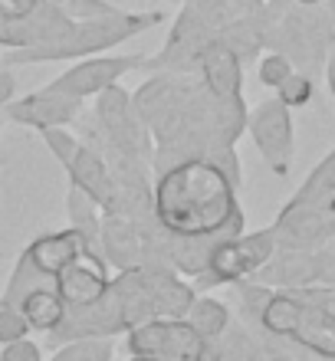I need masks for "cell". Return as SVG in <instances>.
<instances>
[{"instance_id": "cell-31", "label": "cell", "mask_w": 335, "mask_h": 361, "mask_svg": "<svg viewBox=\"0 0 335 361\" xmlns=\"http://www.w3.org/2000/svg\"><path fill=\"white\" fill-rule=\"evenodd\" d=\"M326 82H329V89H332V95H335V43H332L329 59H326Z\"/></svg>"}, {"instance_id": "cell-27", "label": "cell", "mask_w": 335, "mask_h": 361, "mask_svg": "<svg viewBox=\"0 0 335 361\" xmlns=\"http://www.w3.org/2000/svg\"><path fill=\"white\" fill-rule=\"evenodd\" d=\"M30 325L23 319L20 309L13 305H0V345H10V342H20V338H27Z\"/></svg>"}, {"instance_id": "cell-3", "label": "cell", "mask_w": 335, "mask_h": 361, "mask_svg": "<svg viewBox=\"0 0 335 361\" xmlns=\"http://www.w3.org/2000/svg\"><path fill=\"white\" fill-rule=\"evenodd\" d=\"M276 250L273 227L257 230V233H237L221 243H214L211 257L204 269L194 276V289H217V286H233L240 279H250Z\"/></svg>"}, {"instance_id": "cell-4", "label": "cell", "mask_w": 335, "mask_h": 361, "mask_svg": "<svg viewBox=\"0 0 335 361\" xmlns=\"http://www.w3.org/2000/svg\"><path fill=\"white\" fill-rule=\"evenodd\" d=\"M125 352L152 361H207V342L184 319H148L125 332Z\"/></svg>"}, {"instance_id": "cell-8", "label": "cell", "mask_w": 335, "mask_h": 361, "mask_svg": "<svg viewBox=\"0 0 335 361\" xmlns=\"http://www.w3.org/2000/svg\"><path fill=\"white\" fill-rule=\"evenodd\" d=\"M148 56L145 53H135V56H86V59H76L69 69H63L49 86H56L59 92H69L76 99H96L102 89L122 82V76L135 73V69H145Z\"/></svg>"}, {"instance_id": "cell-29", "label": "cell", "mask_w": 335, "mask_h": 361, "mask_svg": "<svg viewBox=\"0 0 335 361\" xmlns=\"http://www.w3.org/2000/svg\"><path fill=\"white\" fill-rule=\"evenodd\" d=\"M0 7H4V13H10V17L23 20L39 7V0H0Z\"/></svg>"}, {"instance_id": "cell-24", "label": "cell", "mask_w": 335, "mask_h": 361, "mask_svg": "<svg viewBox=\"0 0 335 361\" xmlns=\"http://www.w3.org/2000/svg\"><path fill=\"white\" fill-rule=\"evenodd\" d=\"M59 13H66L73 23H83V20H99V17H112L118 13L115 4L109 0H49Z\"/></svg>"}, {"instance_id": "cell-35", "label": "cell", "mask_w": 335, "mask_h": 361, "mask_svg": "<svg viewBox=\"0 0 335 361\" xmlns=\"http://www.w3.org/2000/svg\"><path fill=\"white\" fill-rule=\"evenodd\" d=\"M128 361H152V358H142V355H128Z\"/></svg>"}, {"instance_id": "cell-15", "label": "cell", "mask_w": 335, "mask_h": 361, "mask_svg": "<svg viewBox=\"0 0 335 361\" xmlns=\"http://www.w3.org/2000/svg\"><path fill=\"white\" fill-rule=\"evenodd\" d=\"M23 257L30 259L33 269H39L43 276L53 279V276H56L59 269H66L69 263L89 259V253H86V247H83V240H79L76 230L66 227V230H53V233H39V237L23 250ZM89 263H92V259H89Z\"/></svg>"}, {"instance_id": "cell-34", "label": "cell", "mask_w": 335, "mask_h": 361, "mask_svg": "<svg viewBox=\"0 0 335 361\" xmlns=\"http://www.w3.org/2000/svg\"><path fill=\"white\" fill-rule=\"evenodd\" d=\"M326 10H329V17L335 20V0H326Z\"/></svg>"}, {"instance_id": "cell-22", "label": "cell", "mask_w": 335, "mask_h": 361, "mask_svg": "<svg viewBox=\"0 0 335 361\" xmlns=\"http://www.w3.org/2000/svg\"><path fill=\"white\" fill-rule=\"evenodd\" d=\"M115 342L112 338H76V342L56 345L49 361H112Z\"/></svg>"}, {"instance_id": "cell-9", "label": "cell", "mask_w": 335, "mask_h": 361, "mask_svg": "<svg viewBox=\"0 0 335 361\" xmlns=\"http://www.w3.org/2000/svg\"><path fill=\"white\" fill-rule=\"evenodd\" d=\"M273 237L276 250H316L335 240V194L312 207L279 210Z\"/></svg>"}, {"instance_id": "cell-25", "label": "cell", "mask_w": 335, "mask_h": 361, "mask_svg": "<svg viewBox=\"0 0 335 361\" xmlns=\"http://www.w3.org/2000/svg\"><path fill=\"white\" fill-rule=\"evenodd\" d=\"M43 145H47L49 152H53V158H56L63 168H66L69 161H73V154L79 152V135L76 132H69L66 125H53V128H43Z\"/></svg>"}, {"instance_id": "cell-36", "label": "cell", "mask_w": 335, "mask_h": 361, "mask_svg": "<svg viewBox=\"0 0 335 361\" xmlns=\"http://www.w3.org/2000/svg\"><path fill=\"white\" fill-rule=\"evenodd\" d=\"M296 361H312V358H296Z\"/></svg>"}, {"instance_id": "cell-14", "label": "cell", "mask_w": 335, "mask_h": 361, "mask_svg": "<svg viewBox=\"0 0 335 361\" xmlns=\"http://www.w3.org/2000/svg\"><path fill=\"white\" fill-rule=\"evenodd\" d=\"M197 69H201L204 92L214 99H237L243 92V59L221 39H214L201 53Z\"/></svg>"}, {"instance_id": "cell-7", "label": "cell", "mask_w": 335, "mask_h": 361, "mask_svg": "<svg viewBox=\"0 0 335 361\" xmlns=\"http://www.w3.org/2000/svg\"><path fill=\"white\" fill-rule=\"evenodd\" d=\"M128 325L122 319V309H118V299L112 293V283H109V293L102 299L89 305H66V312L59 319V325L53 332H47L49 348L66 342H76V338H115V335H125Z\"/></svg>"}, {"instance_id": "cell-28", "label": "cell", "mask_w": 335, "mask_h": 361, "mask_svg": "<svg viewBox=\"0 0 335 361\" xmlns=\"http://www.w3.org/2000/svg\"><path fill=\"white\" fill-rule=\"evenodd\" d=\"M0 361H43V348L37 342H30V338H20V342L4 345Z\"/></svg>"}, {"instance_id": "cell-26", "label": "cell", "mask_w": 335, "mask_h": 361, "mask_svg": "<svg viewBox=\"0 0 335 361\" xmlns=\"http://www.w3.org/2000/svg\"><path fill=\"white\" fill-rule=\"evenodd\" d=\"M293 59L286 56V53H279V49H269L267 56L260 59V66H257V76H260V86H267V89H276L283 79L293 73Z\"/></svg>"}, {"instance_id": "cell-12", "label": "cell", "mask_w": 335, "mask_h": 361, "mask_svg": "<svg viewBox=\"0 0 335 361\" xmlns=\"http://www.w3.org/2000/svg\"><path fill=\"white\" fill-rule=\"evenodd\" d=\"M267 289H306L319 286L316 250H273V257L250 276Z\"/></svg>"}, {"instance_id": "cell-13", "label": "cell", "mask_w": 335, "mask_h": 361, "mask_svg": "<svg viewBox=\"0 0 335 361\" xmlns=\"http://www.w3.org/2000/svg\"><path fill=\"white\" fill-rule=\"evenodd\" d=\"M99 247L109 267L135 269L145 267V233L132 217L122 214H102V233H99Z\"/></svg>"}, {"instance_id": "cell-32", "label": "cell", "mask_w": 335, "mask_h": 361, "mask_svg": "<svg viewBox=\"0 0 335 361\" xmlns=\"http://www.w3.org/2000/svg\"><path fill=\"white\" fill-rule=\"evenodd\" d=\"M286 4H293V7H319L322 0H286Z\"/></svg>"}, {"instance_id": "cell-16", "label": "cell", "mask_w": 335, "mask_h": 361, "mask_svg": "<svg viewBox=\"0 0 335 361\" xmlns=\"http://www.w3.org/2000/svg\"><path fill=\"white\" fill-rule=\"evenodd\" d=\"M207 361H286V355L279 352V348H273V345L260 342L247 325H240L233 319L224 329V335L207 342Z\"/></svg>"}, {"instance_id": "cell-30", "label": "cell", "mask_w": 335, "mask_h": 361, "mask_svg": "<svg viewBox=\"0 0 335 361\" xmlns=\"http://www.w3.org/2000/svg\"><path fill=\"white\" fill-rule=\"evenodd\" d=\"M13 92H17V79L10 76L7 69H0V109L13 99Z\"/></svg>"}, {"instance_id": "cell-17", "label": "cell", "mask_w": 335, "mask_h": 361, "mask_svg": "<svg viewBox=\"0 0 335 361\" xmlns=\"http://www.w3.org/2000/svg\"><path fill=\"white\" fill-rule=\"evenodd\" d=\"M109 273L106 269H99L96 263H89V259H76V263H69L66 269H59L53 276V289L56 295L63 299L66 305H89L102 299L109 293Z\"/></svg>"}, {"instance_id": "cell-19", "label": "cell", "mask_w": 335, "mask_h": 361, "mask_svg": "<svg viewBox=\"0 0 335 361\" xmlns=\"http://www.w3.org/2000/svg\"><path fill=\"white\" fill-rule=\"evenodd\" d=\"M332 194H335V148L306 174V180H303L296 194L283 204V210L312 207V204H322V200L332 197Z\"/></svg>"}, {"instance_id": "cell-5", "label": "cell", "mask_w": 335, "mask_h": 361, "mask_svg": "<svg viewBox=\"0 0 335 361\" xmlns=\"http://www.w3.org/2000/svg\"><path fill=\"white\" fill-rule=\"evenodd\" d=\"M96 118L102 125L106 142L115 152H122L132 161H148L152 158V132L142 122V115L135 109V99L122 89V82L102 89L96 95Z\"/></svg>"}, {"instance_id": "cell-33", "label": "cell", "mask_w": 335, "mask_h": 361, "mask_svg": "<svg viewBox=\"0 0 335 361\" xmlns=\"http://www.w3.org/2000/svg\"><path fill=\"white\" fill-rule=\"evenodd\" d=\"M184 4H233V0H184Z\"/></svg>"}, {"instance_id": "cell-10", "label": "cell", "mask_w": 335, "mask_h": 361, "mask_svg": "<svg viewBox=\"0 0 335 361\" xmlns=\"http://www.w3.org/2000/svg\"><path fill=\"white\" fill-rule=\"evenodd\" d=\"M10 122L17 125H30V128H53V125H69L76 122L79 112H83V99L69 92H59L56 86H47V89H37V92L23 95V99H10L4 105Z\"/></svg>"}, {"instance_id": "cell-11", "label": "cell", "mask_w": 335, "mask_h": 361, "mask_svg": "<svg viewBox=\"0 0 335 361\" xmlns=\"http://www.w3.org/2000/svg\"><path fill=\"white\" fill-rule=\"evenodd\" d=\"M66 171H69V188H76L86 197H92L102 207V214L118 210V184H115V174L102 152L89 148V145H79V152L66 164Z\"/></svg>"}, {"instance_id": "cell-1", "label": "cell", "mask_w": 335, "mask_h": 361, "mask_svg": "<svg viewBox=\"0 0 335 361\" xmlns=\"http://www.w3.org/2000/svg\"><path fill=\"white\" fill-rule=\"evenodd\" d=\"M152 214L168 237H214L240 214L237 180L211 158H184L158 171Z\"/></svg>"}, {"instance_id": "cell-18", "label": "cell", "mask_w": 335, "mask_h": 361, "mask_svg": "<svg viewBox=\"0 0 335 361\" xmlns=\"http://www.w3.org/2000/svg\"><path fill=\"white\" fill-rule=\"evenodd\" d=\"M17 309L23 312V319H27L30 332L47 335L59 325V319H63V312H66V302L56 295L53 286H39V289H33L30 295H23V302H20Z\"/></svg>"}, {"instance_id": "cell-20", "label": "cell", "mask_w": 335, "mask_h": 361, "mask_svg": "<svg viewBox=\"0 0 335 361\" xmlns=\"http://www.w3.org/2000/svg\"><path fill=\"white\" fill-rule=\"evenodd\" d=\"M184 322H191V329L201 335L204 342H214L233 322V315H230V309L221 299H214V295H194V302L184 312Z\"/></svg>"}, {"instance_id": "cell-21", "label": "cell", "mask_w": 335, "mask_h": 361, "mask_svg": "<svg viewBox=\"0 0 335 361\" xmlns=\"http://www.w3.org/2000/svg\"><path fill=\"white\" fill-rule=\"evenodd\" d=\"M39 286H53V279L43 276L39 269H33L30 259L20 253L17 267H13V273H10V279H7V289L0 295V305H13V309H17V305L23 302V295H30L33 289H39Z\"/></svg>"}, {"instance_id": "cell-2", "label": "cell", "mask_w": 335, "mask_h": 361, "mask_svg": "<svg viewBox=\"0 0 335 361\" xmlns=\"http://www.w3.org/2000/svg\"><path fill=\"white\" fill-rule=\"evenodd\" d=\"M164 20L162 10H148V13H128L118 10L112 17H99V20H83L63 33L53 43L43 47H30V49H10V56L4 59L7 66H37V63H59V59H86L99 56L106 49L122 47L125 39L142 37L145 30L158 27Z\"/></svg>"}, {"instance_id": "cell-23", "label": "cell", "mask_w": 335, "mask_h": 361, "mask_svg": "<svg viewBox=\"0 0 335 361\" xmlns=\"http://www.w3.org/2000/svg\"><path fill=\"white\" fill-rule=\"evenodd\" d=\"M312 95H316L312 76H309V73H296V69L276 86V99L286 105V109H303V105L312 102Z\"/></svg>"}, {"instance_id": "cell-6", "label": "cell", "mask_w": 335, "mask_h": 361, "mask_svg": "<svg viewBox=\"0 0 335 361\" xmlns=\"http://www.w3.org/2000/svg\"><path fill=\"white\" fill-rule=\"evenodd\" d=\"M247 132L257 145V152L263 154V161L269 164V171L286 178L289 164H293V152H296V135H293V109L273 99H263L247 112Z\"/></svg>"}]
</instances>
